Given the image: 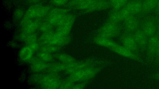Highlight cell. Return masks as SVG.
Wrapping results in <instances>:
<instances>
[{
    "mask_svg": "<svg viewBox=\"0 0 159 89\" xmlns=\"http://www.w3.org/2000/svg\"><path fill=\"white\" fill-rule=\"evenodd\" d=\"M100 70V68L90 66L70 74L67 79L73 83L86 81L95 76Z\"/></svg>",
    "mask_w": 159,
    "mask_h": 89,
    "instance_id": "obj_1",
    "label": "cell"
},
{
    "mask_svg": "<svg viewBox=\"0 0 159 89\" xmlns=\"http://www.w3.org/2000/svg\"><path fill=\"white\" fill-rule=\"evenodd\" d=\"M121 27L118 23L108 21L99 29L98 36L108 39L117 36L120 33Z\"/></svg>",
    "mask_w": 159,
    "mask_h": 89,
    "instance_id": "obj_2",
    "label": "cell"
},
{
    "mask_svg": "<svg viewBox=\"0 0 159 89\" xmlns=\"http://www.w3.org/2000/svg\"><path fill=\"white\" fill-rule=\"evenodd\" d=\"M75 19V17L73 15L68 13L66 14L57 26L56 34L59 36L68 35Z\"/></svg>",
    "mask_w": 159,
    "mask_h": 89,
    "instance_id": "obj_3",
    "label": "cell"
},
{
    "mask_svg": "<svg viewBox=\"0 0 159 89\" xmlns=\"http://www.w3.org/2000/svg\"><path fill=\"white\" fill-rule=\"evenodd\" d=\"M61 82L57 73L50 72L42 75L40 83L44 88L53 89L59 88Z\"/></svg>",
    "mask_w": 159,
    "mask_h": 89,
    "instance_id": "obj_4",
    "label": "cell"
},
{
    "mask_svg": "<svg viewBox=\"0 0 159 89\" xmlns=\"http://www.w3.org/2000/svg\"><path fill=\"white\" fill-rule=\"evenodd\" d=\"M158 17L150 16L142 21L141 29L149 38L157 33Z\"/></svg>",
    "mask_w": 159,
    "mask_h": 89,
    "instance_id": "obj_5",
    "label": "cell"
},
{
    "mask_svg": "<svg viewBox=\"0 0 159 89\" xmlns=\"http://www.w3.org/2000/svg\"><path fill=\"white\" fill-rule=\"evenodd\" d=\"M68 11V9L64 8L56 7L51 9L47 15V21L53 26H57Z\"/></svg>",
    "mask_w": 159,
    "mask_h": 89,
    "instance_id": "obj_6",
    "label": "cell"
},
{
    "mask_svg": "<svg viewBox=\"0 0 159 89\" xmlns=\"http://www.w3.org/2000/svg\"><path fill=\"white\" fill-rule=\"evenodd\" d=\"M120 40L124 47L135 53H139V48L135 40L133 33L125 32L121 36Z\"/></svg>",
    "mask_w": 159,
    "mask_h": 89,
    "instance_id": "obj_7",
    "label": "cell"
},
{
    "mask_svg": "<svg viewBox=\"0 0 159 89\" xmlns=\"http://www.w3.org/2000/svg\"><path fill=\"white\" fill-rule=\"evenodd\" d=\"M143 1V0H130L123 8L129 15L140 16Z\"/></svg>",
    "mask_w": 159,
    "mask_h": 89,
    "instance_id": "obj_8",
    "label": "cell"
},
{
    "mask_svg": "<svg viewBox=\"0 0 159 89\" xmlns=\"http://www.w3.org/2000/svg\"><path fill=\"white\" fill-rule=\"evenodd\" d=\"M124 21L125 32L134 33L139 29L140 22L136 16L130 15L124 20Z\"/></svg>",
    "mask_w": 159,
    "mask_h": 89,
    "instance_id": "obj_9",
    "label": "cell"
},
{
    "mask_svg": "<svg viewBox=\"0 0 159 89\" xmlns=\"http://www.w3.org/2000/svg\"><path fill=\"white\" fill-rule=\"evenodd\" d=\"M110 49L112 51L125 57L138 61L139 62H143V60L137 54L132 52L124 46H121L119 45Z\"/></svg>",
    "mask_w": 159,
    "mask_h": 89,
    "instance_id": "obj_10",
    "label": "cell"
},
{
    "mask_svg": "<svg viewBox=\"0 0 159 89\" xmlns=\"http://www.w3.org/2000/svg\"><path fill=\"white\" fill-rule=\"evenodd\" d=\"M159 42V36L157 33L148 38L147 47V56L149 58L156 56Z\"/></svg>",
    "mask_w": 159,
    "mask_h": 89,
    "instance_id": "obj_11",
    "label": "cell"
},
{
    "mask_svg": "<svg viewBox=\"0 0 159 89\" xmlns=\"http://www.w3.org/2000/svg\"><path fill=\"white\" fill-rule=\"evenodd\" d=\"M30 64V70L34 72L42 71L48 69L49 64L43 61L37 57H33L28 61Z\"/></svg>",
    "mask_w": 159,
    "mask_h": 89,
    "instance_id": "obj_12",
    "label": "cell"
},
{
    "mask_svg": "<svg viewBox=\"0 0 159 89\" xmlns=\"http://www.w3.org/2000/svg\"><path fill=\"white\" fill-rule=\"evenodd\" d=\"M95 0H71L69 3V6L77 10L86 11L92 5Z\"/></svg>",
    "mask_w": 159,
    "mask_h": 89,
    "instance_id": "obj_13",
    "label": "cell"
},
{
    "mask_svg": "<svg viewBox=\"0 0 159 89\" xmlns=\"http://www.w3.org/2000/svg\"><path fill=\"white\" fill-rule=\"evenodd\" d=\"M42 6L38 4L32 5L27 9L24 17L30 19L42 18L41 11Z\"/></svg>",
    "mask_w": 159,
    "mask_h": 89,
    "instance_id": "obj_14",
    "label": "cell"
},
{
    "mask_svg": "<svg viewBox=\"0 0 159 89\" xmlns=\"http://www.w3.org/2000/svg\"><path fill=\"white\" fill-rule=\"evenodd\" d=\"M133 35L139 49L144 50L147 47L148 37L139 28L133 33Z\"/></svg>",
    "mask_w": 159,
    "mask_h": 89,
    "instance_id": "obj_15",
    "label": "cell"
},
{
    "mask_svg": "<svg viewBox=\"0 0 159 89\" xmlns=\"http://www.w3.org/2000/svg\"><path fill=\"white\" fill-rule=\"evenodd\" d=\"M42 23L41 18L32 19L22 27V32L27 34L34 33L39 28Z\"/></svg>",
    "mask_w": 159,
    "mask_h": 89,
    "instance_id": "obj_16",
    "label": "cell"
},
{
    "mask_svg": "<svg viewBox=\"0 0 159 89\" xmlns=\"http://www.w3.org/2000/svg\"><path fill=\"white\" fill-rule=\"evenodd\" d=\"M93 61L89 60L84 61L78 62L77 64L74 67L67 68L65 70L66 72L71 74L76 71L92 66Z\"/></svg>",
    "mask_w": 159,
    "mask_h": 89,
    "instance_id": "obj_17",
    "label": "cell"
},
{
    "mask_svg": "<svg viewBox=\"0 0 159 89\" xmlns=\"http://www.w3.org/2000/svg\"><path fill=\"white\" fill-rule=\"evenodd\" d=\"M159 0H144L143 3L140 16L144 15L154 10Z\"/></svg>",
    "mask_w": 159,
    "mask_h": 89,
    "instance_id": "obj_18",
    "label": "cell"
},
{
    "mask_svg": "<svg viewBox=\"0 0 159 89\" xmlns=\"http://www.w3.org/2000/svg\"><path fill=\"white\" fill-rule=\"evenodd\" d=\"M109 2L105 0H95L91 6L86 11L91 12L108 8L110 6Z\"/></svg>",
    "mask_w": 159,
    "mask_h": 89,
    "instance_id": "obj_19",
    "label": "cell"
},
{
    "mask_svg": "<svg viewBox=\"0 0 159 89\" xmlns=\"http://www.w3.org/2000/svg\"><path fill=\"white\" fill-rule=\"evenodd\" d=\"M94 41L98 45L108 48L110 49L119 45L118 44L111 40L110 39L105 38L98 36L94 38Z\"/></svg>",
    "mask_w": 159,
    "mask_h": 89,
    "instance_id": "obj_20",
    "label": "cell"
},
{
    "mask_svg": "<svg viewBox=\"0 0 159 89\" xmlns=\"http://www.w3.org/2000/svg\"><path fill=\"white\" fill-rule=\"evenodd\" d=\"M18 38L20 40L25 42L28 45L37 41L38 40L37 35L34 33L27 34L22 32L19 36Z\"/></svg>",
    "mask_w": 159,
    "mask_h": 89,
    "instance_id": "obj_21",
    "label": "cell"
},
{
    "mask_svg": "<svg viewBox=\"0 0 159 89\" xmlns=\"http://www.w3.org/2000/svg\"><path fill=\"white\" fill-rule=\"evenodd\" d=\"M33 52L29 46H25L19 52V57L23 61H28L32 57Z\"/></svg>",
    "mask_w": 159,
    "mask_h": 89,
    "instance_id": "obj_22",
    "label": "cell"
},
{
    "mask_svg": "<svg viewBox=\"0 0 159 89\" xmlns=\"http://www.w3.org/2000/svg\"><path fill=\"white\" fill-rule=\"evenodd\" d=\"M124 19L120 10H114L111 11L109 16L108 21L116 23H119Z\"/></svg>",
    "mask_w": 159,
    "mask_h": 89,
    "instance_id": "obj_23",
    "label": "cell"
},
{
    "mask_svg": "<svg viewBox=\"0 0 159 89\" xmlns=\"http://www.w3.org/2000/svg\"><path fill=\"white\" fill-rule=\"evenodd\" d=\"M67 66V64L64 63H55L49 64L48 68L50 72L57 73L63 70H65Z\"/></svg>",
    "mask_w": 159,
    "mask_h": 89,
    "instance_id": "obj_24",
    "label": "cell"
},
{
    "mask_svg": "<svg viewBox=\"0 0 159 89\" xmlns=\"http://www.w3.org/2000/svg\"><path fill=\"white\" fill-rule=\"evenodd\" d=\"M55 58L61 62L69 64L76 61L75 58L73 57L63 53H58L55 56Z\"/></svg>",
    "mask_w": 159,
    "mask_h": 89,
    "instance_id": "obj_25",
    "label": "cell"
},
{
    "mask_svg": "<svg viewBox=\"0 0 159 89\" xmlns=\"http://www.w3.org/2000/svg\"><path fill=\"white\" fill-rule=\"evenodd\" d=\"M129 0H109L110 6L114 10L122 8L128 3Z\"/></svg>",
    "mask_w": 159,
    "mask_h": 89,
    "instance_id": "obj_26",
    "label": "cell"
},
{
    "mask_svg": "<svg viewBox=\"0 0 159 89\" xmlns=\"http://www.w3.org/2000/svg\"><path fill=\"white\" fill-rule=\"evenodd\" d=\"M59 47L52 44H44L40 45L39 49L41 51L51 53L58 51Z\"/></svg>",
    "mask_w": 159,
    "mask_h": 89,
    "instance_id": "obj_27",
    "label": "cell"
},
{
    "mask_svg": "<svg viewBox=\"0 0 159 89\" xmlns=\"http://www.w3.org/2000/svg\"><path fill=\"white\" fill-rule=\"evenodd\" d=\"M37 57L41 61L46 62L52 61L53 58L51 53L42 51L37 54Z\"/></svg>",
    "mask_w": 159,
    "mask_h": 89,
    "instance_id": "obj_28",
    "label": "cell"
},
{
    "mask_svg": "<svg viewBox=\"0 0 159 89\" xmlns=\"http://www.w3.org/2000/svg\"><path fill=\"white\" fill-rule=\"evenodd\" d=\"M53 25L48 22L42 23L39 29L40 31L43 33L52 31Z\"/></svg>",
    "mask_w": 159,
    "mask_h": 89,
    "instance_id": "obj_29",
    "label": "cell"
},
{
    "mask_svg": "<svg viewBox=\"0 0 159 89\" xmlns=\"http://www.w3.org/2000/svg\"><path fill=\"white\" fill-rule=\"evenodd\" d=\"M74 85L73 82L66 79L65 81L61 82L59 88L71 89Z\"/></svg>",
    "mask_w": 159,
    "mask_h": 89,
    "instance_id": "obj_30",
    "label": "cell"
},
{
    "mask_svg": "<svg viewBox=\"0 0 159 89\" xmlns=\"http://www.w3.org/2000/svg\"><path fill=\"white\" fill-rule=\"evenodd\" d=\"M25 13L21 8H18L16 9L14 13V17L15 19L19 20L24 17Z\"/></svg>",
    "mask_w": 159,
    "mask_h": 89,
    "instance_id": "obj_31",
    "label": "cell"
},
{
    "mask_svg": "<svg viewBox=\"0 0 159 89\" xmlns=\"http://www.w3.org/2000/svg\"><path fill=\"white\" fill-rule=\"evenodd\" d=\"M69 0H51L52 2L54 5L57 6H63L67 4Z\"/></svg>",
    "mask_w": 159,
    "mask_h": 89,
    "instance_id": "obj_32",
    "label": "cell"
},
{
    "mask_svg": "<svg viewBox=\"0 0 159 89\" xmlns=\"http://www.w3.org/2000/svg\"><path fill=\"white\" fill-rule=\"evenodd\" d=\"M42 76V75L39 74H35L31 77L30 81L32 83H40Z\"/></svg>",
    "mask_w": 159,
    "mask_h": 89,
    "instance_id": "obj_33",
    "label": "cell"
},
{
    "mask_svg": "<svg viewBox=\"0 0 159 89\" xmlns=\"http://www.w3.org/2000/svg\"><path fill=\"white\" fill-rule=\"evenodd\" d=\"M27 45L30 47L33 52H34L39 49L40 45L39 42L36 41L30 43Z\"/></svg>",
    "mask_w": 159,
    "mask_h": 89,
    "instance_id": "obj_34",
    "label": "cell"
},
{
    "mask_svg": "<svg viewBox=\"0 0 159 89\" xmlns=\"http://www.w3.org/2000/svg\"><path fill=\"white\" fill-rule=\"evenodd\" d=\"M86 84V83H83L80 84L74 85L71 89H80L83 88L85 86Z\"/></svg>",
    "mask_w": 159,
    "mask_h": 89,
    "instance_id": "obj_35",
    "label": "cell"
},
{
    "mask_svg": "<svg viewBox=\"0 0 159 89\" xmlns=\"http://www.w3.org/2000/svg\"><path fill=\"white\" fill-rule=\"evenodd\" d=\"M156 56V57L157 63L159 65V42L157 46Z\"/></svg>",
    "mask_w": 159,
    "mask_h": 89,
    "instance_id": "obj_36",
    "label": "cell"
},
{
    "mask_svg": "<svg viewBox=\"0 0 159 89\" xmlns=\"http://www.w3.org/2000/svg\"><path fill=\"white\" fill-rule=\"evenodd\" d=\"M154 11L157 15H159V1L155 9L154 10Z\"/></svg>",
    "mask_w": 159,
    "mask_h": 89,
    "instance_id": "obj_37",
    "label": "cell"
},
{
    "mask_svg": "<svg viewBox=\"0 0 159 89\" xmlns=\"http://www.w3.org/2000/svg\"><path fill=\"white\" fill-rule=\"evenodd\" d=\"M157 34L159 36V16L158 17V19L157 23Z\"/></svg>",
    "mask_w": 159,
    "mask_h": 89,
    "instance_id": "obj_38",
    "label": "cell"
},
{
    "mask_svg": "<svg viewBox=\"0 0 159 89\" xmlns=\"http://www.w3.org/2000/svg\"><path fill=\"white\" fill-rule=\"evenodd\" d=\"M40 0H29V2H30V3H36Z\"/></svg>",
    "mask_w": 159,
    "mask_h": 89,
    "instance_id": "obj_39",
    "label": "cell"
},
{
    "mask_svg": "<svg viewBox=\"0 0 159 89\" xmlns=\"http://www.w3.org/2000/svg\"><path fill=\"white\" fill-rule=\"evenodd\" d=\"M154 77L155 79L159 80V73L155 74L154 76Z\"/></svg>",
    "mask_w": 159,
    "mask_h": 89,
    "instance_id": "obj_40",
    "label": "cell"
},
{
    "mask_svg": "<svg viewBox=\"0 0 159 89\" xmlns=\"http://www.w3.org/2000/svg\"><path fill=\"white\" fill-rule=\"evenodd\" d=\"M17 44L14 42H11L10 44V45L11 47H16V46Z\"/></svg>",
    "mask_w": 159,
    "mask_h": 89,
    "instance_id": "obj_41",
    "label": "cell"
},
{
    "mask_svg": "<svg viewBox=\"0 0 159 89\" xmlns=\"http://www.w3.org/2000/svg\"></svg>",
    "mask_w": 159,
    "mask_h": 89,
    "instance_id": "obj_42",
    "label": "cell"
}]
</instances>
